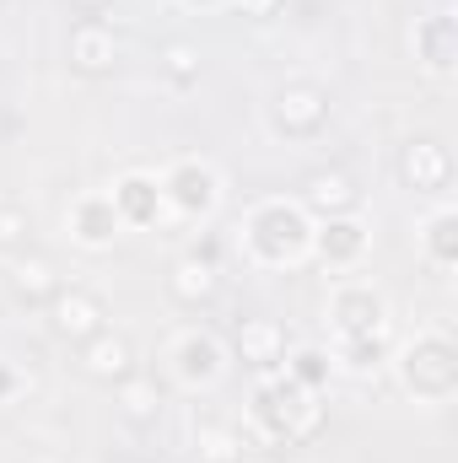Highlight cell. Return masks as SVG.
<instances>
[{"mask_svg": "<svg viewBox=\"0 0 458 463\" xmlns=\"http://www.w3.org/2000/svg\"><path fill=\"white\" fill-rule=\"evenodd\" d=\"M388 366H394L399 388H405L415 404H426V410L453 404V393H458V345H453V335H448L443 324H426V329H415L410 340H399L394 355H388Z\"/></svg>", "mask_w": 458, "mask_h": 463, "instance_id": "4", "label": "cell"}, {"mask_svg": "<svg viewBox=\"0 0 458 463\" xmlns=\"http://www.w3.org/2000/svg\"><path fill=\"white\" fill-rule=\"evenodd\" d=\"M109 200H114L124 232H167L173 216H167V200H162V178L151 167H129L109 184Z\"/></svg>", "mask_w": 458, "mask_h": 463, "instance_id": "8", "label": "cell"}, {"mask_svg": "<svg viewBox=\"0 0 458 463\" xmlns=\"http://www.w3.org/2000/svg\"><path fill=\"white\" fill-rule=\"evenodd\" d=\"M27 237H33V216H27L22 205H0V259L22 253Z\"/></svg>", "mask_w": 458, "mask_h": 463, "instance_id": "25", "label": "cell"}, {"mask_svg": "<svg viewBox=\"0 0 458 463\" xmlns=\"http://www.w3.org/2000/svg\"><path fill=\"white\" fill-rule=\"evenodd\" d=\"M399 184L415 189V194H432L443 200L453 189V151L437 140V135H410L399 146Z\"/></svg>", "mask_w": 458, "mask_h": 463, "instance_id": "13", "label": "cell"}, {"mask_svg": "<svg viewBox=\"0 0 458 463\" xmlns=\"http://www.w3.org/2000/svg\"><path fill=\"white\" fill-rule=\"evenodd\" d=\"M286 324H275V318H243L237 324V355H243V366H253L259 377L264 372H281V361H286Z\"/></svg>", "mask_w": 458, "mask_h": 463, "instance_id": "19", "label": "cell"}, {"mask_svg": "<svg viewBox=\"0 0 458 463\" xmlns=\"http://www.w3.org/2000/svg\"><path fill=\"white\" fill-rule=\"evenodd\" d=\"M248 448H253L248 431L232 426V420H200L195 426V458L200 463H237Z\"/></svg>", "mask_w": 458, "mask_h": 463, "instance_id": "21", "label": "cell"}, {"mask_svg": "<svg viewBox=\"0 0 458 463\" xmlns=\"http://www.w3.org/2000/svg\"><path fill=\"white\" fill-rule=\"evenodd\" d=\"M27 388H33V377H27L11 355H0V404H16Z\"/></svg>", "mask_w": 458, "mask_h": 463, "instance_id": "26", "label": "cell"}, {"mask_svg": "<svg viewBox=\"0 0 458 463\" xmlns=\"http://www.w3.org/2000/svg\"><path fill=\"white\" fill-rule=\"evenodd\" d=\"M410 60H415L426 76H437V81L453 76L458 71V22H453V11H426V16L410 22Z\"/></svg>", "mask_w": 458, "mask_h": 463, "instance_id": "14", "label": "cell"}, {"mask_svg": "<svg viewBox=\"0 0 458 463\" xmlns=\"http://www.w3.org/2000/svg\"><path fill=\"white\" fill-rule=\"evenodd\" d=\"M65 237L81 248V253H109L119 237H124V222H119L109 189H81L65 211Z\"/></svg>", "mask_w": 458, "mask_h": 463, "instance_id": "12", "label": "cell"}, {"mask_svg": "<svg viewBox=\"0 0 458 463\" xmlns=\"http://www.w3.org/2000/svg\"><path fill=\"white\" fill-rule=\"evenodd\" d=\"M119 54H124V43H119V33H114L109 16H76V22H71V33H65V65H71L76 76H87V81L114 76Z\"/></svg>", "mask_w": 458, "mask_h": 463, "instance_id": "9", "label": "cell"}, {"mask_svg": "<svg viewBox=\"0 0 458 463\" xmlns=\"http://www.w3.org/2000/svg\"><path fill=\"white\" fill-rule=\"evenodd\" d=\"M281 372H286L291 383H302L308 393H329V383H335V361H329V350H324V345H297V350H286Z\"/></svg>", "mask_w": 458, "mask_h": 463, "instance_id": "23", "label": "cell"}, {"mask_svg": "<svg viewBox=\"0 0 458 463\" xmlns=\"http://www.w3.org/2000/svg\"><path fill=\"white\" fill-rule=\"evenodd\" d=\"M415 242H421V259H426L437 275H448V269L458 264V211L448 205V200H437V205L426 211Z\"/></svg>", "mask_w": 458, "mask_h": 463, "instance_id": "20", "label": "cell"}, {"mask_svg": "<svg viewBox=\"0 0 458 463\" xmlns=\"http://www.w3.org/2000/svg\"><path fill=\"white\" fill-rule=\"evenodd\" d=\"M162 361H167V377L184 388V393H205V388H216L222 377H227V345L211 335V329H200V324H189V329H178L167 350H162Z\"/></svg>", "mask_w": 458, "mask_h": 463, "instance_id": "6", "label": "cell"}, {"mask_svg": "<svg viewBox=\"0 0 458 463\" xmlns=\"http://www.w3.org/2000/svg\"><path fill=\"white\" fill-rule=\"evenodd\" d=\"M5 286H11V297H16V302H27V307H49V297H54L65 280H60V269H54V259H49V253L22 248V253H11V259H5Z\"/></svg>", "mask_w": 458, "mask_h": 463, "instance_id": "17", "label": "cell"}, {"mask_svg": "<svg viewBox=\"0 0 458 463\" xmlns=\"http://www.w3.org/2000/svg\"><path fill=\"white\" fill-rule=\"evenodd\" d=\"M297 200H302V211L313 222H324V216H350L361 205V189H356V178L345 167H319V173L302 178V194Z\"/></svg>", "mask_w": 458, "mask_h": 463, "instance_id": "16", "label": "cell"}, {"mask_svg": "<svg viewBox=\"0 0 458 463\" xmlns=\"http://www.w3.org/2000/svg\"><path fill=\"white\" fill-rule=\"evenodd\" d=\"M237 463H281V458H275V453H253V448H248V453H243Z\"/></svg>", "mask_w": 458, "mask_h": 463, "instance_id": "30", "label": "cell"}, {"mask_svg": "<svg viewBox=\"0 0 458 463\" xmlns=\"http://www.w3.org/2000/svg\"><path fill=\"white\" fill-rule=\"evenodd\" d=\"M114 399H119V415L129 420V426H157L162 420V388H157V377H124L114 388Z\"/></svg>", "mask_w": 458, "mask_h": 463, "instance_id": "22", "label": "cell"}, {"mask_svg": "<svg viewBox=\"0 0 458 463\" xmlns=\"http://www.w3.org/2000/svg\"><path fill=\"white\" fill-rule=\"evenodd\" d=\"M157 178H162V200H167L173 227H205V222H216V211L227 200V178H222V167L211 156L184 151Z\"/></svg>", "mask_w": 458, "mask_h": 463, "instance_id": "5", "label": "cell"}, {"mask_svg": "<svg viewBox=\"0 0 458 463\" xmlns=\"http://www.w3.org/2000/svg\"><path fill=\"white\" fill-rule=\"evenodd\" d=\"M216 291H222V269H216V259H211L205 248H189V253L173 259V269H167V297H173L178 307H205V302H216Z\"/></svg>", "mask_w": 458, "mask_h": 463, "instance_id": "15", "label": "cell"}, {"mask_svg": "<svg viewBox=\"0 0 458 463\" xmlns=\"http://www.w3.org/2000/svg\"><path fill=\"white\" fill-rule=\"evenodd\" d=\"M372 253V227L350 211V216H324L313 227V259L329 269V275H356Z\"/></svg>", "mask_w": 458, "mask_h": 463, "instance_id": "11", "label": "cell"}, {"mask_svg": "<svg viewBox=\"0 0 458 463\" xmlns=\"http://www.w3.org/2000/svg\"><path fill=\"white\" fill-rule=\"evenodd\" d=\"M71 5H76V11H81V16H103V11H109V5H114V0H71Z\"/></svg>", "mask_w": 458, "mask_h": 463, "instance_id": "28", "label": "cell"}, {"mask_svg": "<svg viewBox=\"0 0 458 463\" xmlns=\"http://www.w3.org/2000/svg\"><path fill=\"white\" fill-rule=\"evenodd\" d=\"M49 329H54V340H65V345H87L92 335H103V329H109V302H103V291H92V286H60V291L49 297Z\"/></svg>", "mask_w": 458, "mask_h": 463, "instance_id": "10", "label": "cell"}, {"mask_svg": "<svg viewBox=\"0 0 458 463\" xmlns=\"http://www.w3.org/2000/svg\"><path fill=\"white\" fill-rule=\"evenodd\" d=\"M264 118L281 140H319L335 118V98L319 81H286V87H275Z\"/></svg>", "mask_w": 458, "mask_h": 463, "instance_id": "7", "label": "cell"}, {"mask_svg": "<svg viewBox=\"0 0 458 463\" xmlns=\"http://www.w3.org/2000/svg\"><path fill=\"white\" fill-rule=\"evenodd\" d=\"M178 5H184V11H222L227 0H178Z\"/></svg>", "mask_w": 458, "mask_h": 463, "instance_id": "29", "label": "cell"}, {"mask_svg": "<svg viewBox=\"0 0 458 463\" xmlns=\"http://www.w3.org/2000/svg\"><path fill=\"white\" fill-rule=\"evenodd\" d=\"M157 65H162V81H167L173 92H189V87H200V71H205L200 49H195V43H184V38H178V43H167Z\"/></svg>", "mask_w": 458, "mask_h": 463, "instance_id": "24", "label": "cell"}, {"mask_svg": "<svg viewBox=\"0 0 458 463\" xmlns=\"http://www.w3.org/2000/svg\"><path fill=\"white\" fill-rule=\"evenodd\" d=\"M324 324H329V361L345 377H367L388 366L394 355V302L377 280L340 275L324 297Z\"/></svg>", "mask_w": 458, "mask_h": 463, "instance_id": "1", "label": "cell"}, {"mask_svg": "<svg viewBox=\"0 0 458 463\" xmlns=\"http://www.w3.org/2000/svg\"><path fill=\"white\" fill-rule=\"evenodd\" d=\"M324 426V393H308L286 372H264L253 399H248V442L264 448H291L308 442Z\"/></svg>", "mask_w": 458, "mask_h": 463, "instance_id": "3", "label": "cell"}, {"mask_svg": "<svg viewBox=\"0 0 458 463\" xmlns=\"http://www.w3.org/2000/svg\"><path fill=\"white\" fill-rule=\"evenodd\" d=\"M313 227L319 222L302 211L297 194H264L237 222V253L259 275H291L313 264Z\"/></svg>", "mask_w": 458, "mask_h": 463, "instance_id": "2", "label": "cell"}, {"mask_svg": "<svg viewBox=\"0 0 458 463\" xmlns=\"http://www.w3.org/2000/svg\"><path fill=\"white\" fill-rule=\"evenodd\" d=\"M237 16H248V22H275L281 11H286V0H227Z\"/></svg>", "mask_w": 458, "mask_h": 463, "instance_id": "27", "label": "cell"}, {"mask_svg": "<svg viewBox=\"0 0 458 463\" xmlns=\"http://www.w3.org/2000/svg\"><path fill=\"white\" fill-rule=\"evenodd\" d=\"M81 350V372L92 377V383H109L119 388L124 377H135L140 366H135V345H129V335H119V329H103V335H92Z\"/></svg>", "mask_w": 458, "mask_h": 463, "instance_id": "18", "label": "cell"}]
</instances>
